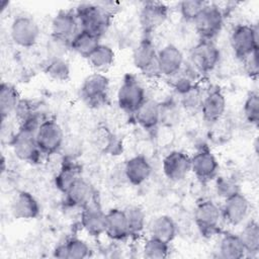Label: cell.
I'll return each instance as SVG.
<instances>
[{"label":"cell","mask_w":259,"mask_h":259,"mask_svg":"<svg viewBox=\"0 0 259 259\" xmlns=\"http://www.w3.org/2000/svg\"><path fill=\"white\" fill-rule=\"evenodd\" d=\"M44 119L46 118H41L40 113L29 117L20 123L18 131L12 136L9 144L20 161L31 164L39 162L42 154L37 146L35 134Z\"/></svg>","instance_id":"1"},{"label":"cell","mask_w":259,"mask_h":259,"mask_svg":"<svg viewBox=\"0 0 259 259\" xmlns=\"http://www.w3.org/2000/svg\"><path fill=\"white\" fill-rule=\"evenodd\" d=\"M80 29L87 30L101 37L109 26L111 12L98 4L83 3L75 10Z\"/></svg>","instance_id":"2"},{"label":"cell","mask_w":259,"mask_h":259,"mask_svg":"<svg viewBox=\"0 0 259 259\" xmlns=\"http://www.w3.org/2000/svg\"><path fill=\"white\" fill-rule=\"evenodd\" d=\"M116 98L119 108L131 114H134L147 99L144 86L134 75L131 74L124 75L117 90Z\"/></svg>","instance_id":"3"},{"label":"cell","mask_w":259,"mask_h":259,"mask_svg":"<svg viewBox=\"0 0 259 259\" xmlns=\"http://www.w3.org/2000/svg\"><path fill=\"white\" fill-rule=\"evenodd\" d=\"M258 27L257 25L238 24L230 35V45L235 56L243 61L252 53L258 51Z\"/></svg>","instance_id":"4"},{"label":"cell","mask_w":259,"mask_h":259,"mask_svg":"<svg viewBox=\"0 0 259 259\" xmlns=\"http://www.w3.org/2000/svg\"><path fill=\"white\" fill-rule=\"evenodd\" d=\"M222 219L221 207L212 200H202L194 209V223L205 238H210L220 233Z\"/></svg>","instance_id":"5"},{"label":"cell","mask_w":259,"mask_h":259,"mask_svg":"<svg viewBox=\"0 0 259 259\" xmlns=\"http://www.w3.org/2000/svg\"><path fill=\"white\" fill-rule=\"evenodd\" d=\"M224 17L223 10L217 4L207 3L193 22L200 39L213 40L223 28Z\"/></svg>","instance_id":"6"},{"label":"cell","mask_w":259,"mask_h":259,"mask_svg":"<svg viewBox=\"0 0 259 259\" xmlns=\"http://www.w3.org/2000/svg\"><path fill=\"white\" fill-rule=\"evenodd\" d=\"M35 139L42 155L51 156L63 147L65 136L62 126L55 119H44L39 124Z\"/></svg>","instance_id":"7"},{"label":"cell","mask_w":259,"mask_h":259,"mask_svg":"<svg viewBox=\"0 0 259 259\" xmlns=\"http://www.w3.org/2000/svg\"><path fill=\"white\" fill-rule=\"evenodd\" d=\"M221 59V52L213 40L200 39L191 50L190 62L193 69L201 74L211 72Z\"/></svg>","instance_id":"8"},{"label":"cell","mask_w":259,"mask_h":259,"mask_svg":"<svg viewBox=\"0 0 259 259\" xmlns=\"http://www.w3.org/2000/svg\"><path fill=\"white\" fill-rule=\"evenodd\" d=\"M40 29L37 22L28 15L16 16L10 25L12 41L24 49L34 47L39 38Z\"/></svg>","instance_id":"9"},{"label":"cell","mask_w":259,"mask_h":259,"mask_svg":"<svg viewBox=\"0 0 259 259\" xmlns=\"http://www.w3.org/2000/svg\"><path fill=\"white\" fill-rule=\"evenodd\" d=\"M157 54L158 50L150 34H145L133 52V63L144 75L149 77L158 76Z\"/></svg>","instance_id":"10"},{"label":"cell","mask_w":259,"mask_h":259,"mask_svg":"<svg viewBox=\"0 0 259 259\" xmlns=\"http://www.w3.org/2000/svg\"><path fill=\"white\" fill-rule=\"evenodd\" d=\"M108 90L109 79L102 73H93L84 79L80 95L88 105L98 106L106 100Z\"/></svg>","instance_id":"11"},{"label":"cell","mask_w":259,"mask_h":259,"mask_svg":"<svg viewBox=\"0 0 259 259\" xmlns=\"http://www.w3.org/2000/svg\"><path fill=\"white\" fill-rule=\"evenodd\" d=\"M191 159V172L202 183L213 180L219 173V162L207 147L199 148Z\"/></svg>","instance_id":"12"},{"label":"cell","mask_w":259,"mask_h":259,"mask_svg":"<svg viewBox=\"0 0 259 259\" xmlns=\"http://www.w3.org/2000/svg\"><path fill=\"white\" fill-rule=\"evenodd\" d=\"M221 211L223 221L230 226L236 227L247 219L250 212V202L248 198L239 191L224 199Z\"/></svg>","instance_id":"13"},{"label":"cell","mask_w":259,"mask_h":259,"mask_svg":"<svg viewBox=\"0 0 259 259\" xmlns=\"http://www.w3.org/2000/svg\"><path fill=\"white\" fill-rule=\"evenodd\" d=\"M165 177L172 182L182 181L191 172V159L182 151H171L162 162Z\"/></svg>","instance_id":"14"},{"label":"cell","mask_w":259,"mask_h":259,"mask_svg":"<svg viewBox=\"0 0 259 259\" xmlns=\"http://www.w3.org/2000/svg\"><path fill=\"white\" fill-rule=\"evenodd\" d=\"M184 67V56L181 50L173 44H168L158 50L157 69L159 75L170 78Z\"/></svg>","instance_id":"15"},{"label":"cell","mask_w":259,"mask_h":259,"mask_svg":"<svg viewBox=\"0 0 259 259\" xmlns=\"http://www.w3.org/2000/svg\"><path fill=\"white\" fill-rule=\"evenodd\" d=\"M169 8L165 3L157 1L145 2L140 11V22L145 34H151L167 19Z\"/></svg>","instance_id":"16"},{"label":"cell","mask_w":259,"mask_h":259,"mask_svg":"<svg viewBox=\"0 0 259 259\" xmlns=\"http://www.w3.org/2000/svg\"><path fill=\"white\" fill-rule=\"evenodd\" d=\"M227 108V100L220 88H213L203 95L200 112L203 120L207 123L219 121L225 114Z\"/></svg>","instance_id":"17"},{"label":"cell","mask_w":259,"mask_h":259,"mask_svg":"<svg viewBox=\"0 0 259 259\" xmlns=\"http://www.w3.org/2000/svg\"><path fill=\"white\" fill-rule=\"evenodd\" d=\"M106 212L103 211L95 198L82 208L80 223L83 230L92 237H99L105 233Z\"/></svg>","instance_id":"18"},{"label":"cell","mask_w":259,"mask_h":259,"mask_svg":"<svg viewBox=\"0 0 259 259\" xmlns=\"http://www.w3.org/2000/svg\"><path fill=\"white\" fill-rule=\"evenodd\" d=\"M80 30L79 21L73 10H60L52 19L51 35L70 41Z\"/></svg>","instance_id":"19"},{"label":"cell","mask_w":259,"mask_h":259,"mask_svg":"<svg viewBox=\"0 0 259 259\" xmlns=\"http://www.w3.org/2000/svg\"><path fill=\"white\" fill-rule=\"evenodd\" d=\"M10 208L12 215L16 220H33L40 213V205L37 199L25 190L15 194Z\"/></svg>","instance_id":"20"},{"label":"cell","mask_w":259,"mask_h":259,"mask_svg":"<svg viewBox=\"0 0 259 259\" xmlns=\"http://www.w3.org/2000/svg\"><path fill=\"white\" fill-rule=\"evenodd\" d=\"M64 202L69 207L83 208L94 199V189L82 177L74 182L64 193Z\"/></svg>","instance_id":"21"},{"label":"cell","mask_w":259,"mask_h":259,"mask_svg":"<svg viewBox=\"0 0 259 259\" xmlns=\"http://www.w3.org/2000/svg\"><path fill=\"white\" fill-rule=\"evenodd\" d=\"M133 115L141 127L153 132L161 123V103L147 98Z\"/></svg>","instance_id":"22"},{"label":"cell","mask_w":259,"mask_h":259,"mask_svg":"<svg viewBox=\"0 0 259 259\" xmlns=\"http://www.w3.org/2000/svg\"><path fill=\"white\" fill-rule=\"evenodd\" d=\"M152 174V166L149 160L143 155H136L130 158L124 164V176L135 186L145 183Z\"/></svg>","instance_id":"23"},{"label":"cell","mask_w":259,"mask_h":259,"mask_svg":"<svg viewBox=\"0 0 259 259\" xmlns=\"http://www.w3.org/2000/svg\"><path fill=\"white\" fill-rule=\"evenodd\" d=\"M104 234L114 241H123L131 236L123 209L111 208L106 212Z\"/></svg>","instance_id":"24"},{"label":"cell","mask_w":259,"mask_h":259,"mask_svg":"<svg viewBox=\"0 0 259 259\" xmlns=\"http://www.w3.org/2000/svg\"><path fill=\"white\" fill-rule=\"evenodd\" d=\"M82 168L75 161V158L64 157L60 170L55 176L56 187L64 194L69 187L81 178Z\"/></svg>","instance_id":"25"},{"label":"cell","mask_w":259,"mask_h":259,"mask_svg":"<svg viewBox=\"0 0 259 259\" xmlns=\"http://www.w3.org/2000/svg\"><path fill=\"white\" fill-rule=\"evenodd\" d=\"M150 235L153 238L170 244L176 237L177 226L174 220L166 214L155 218L149 227Z\"/></svg>","instance_id":"26"},{"label":"cell","mask_w":259,"mask_h":259,"mask_svg":"<svg viewBox=\"0 0 259 259\" xmlns=\"http://www.w3.org/2000/svg\"><path fill=\"white\" fill-rule=\"evenodd\" d=\"M21 98L17 88L6 82L0 86V113L1 120L5 121L12 113H15Z\"/></svg>","instance_id":"27"},{"label":"cell","mask_w":259,"mask_h":259,"mask_svg":"<svg viewBox=\"0 0 259 259\" xmlns=\"http://www.w3.org/2000/svg\"><path fill=\"white\" fill-rule=\"evenodd\" d=\"M220 257L225 259H241L246 257V250L239 235L225 234L219 243Z\"/></svg>","instance_id":"28"},{"label":"cell","mask_w":259,"mask_h":259,"mask_svg":"<svg viewBox=\"0 0 259 259\" xmlns=\"http://www.w3.org/2000/svg\"><path fill=\"white\" fill-rule=\"evenodd\" d=\"M100 37L87 30L80 29L77 34L70 40V50L76 54L87 58L92 51L100 44Z\"/></svg>","instance_id":"29"},{"label":"cell","mask_w":259,"mask_h":259,"mask_svg":"<svg viewBox=\"0 0 259 259\" xmlns=\"http://www.w3.org/2000/svg\"><path fill=\"white\" fill-rule=\"evenodd\" d=\"M240 238L246 250V257H255L259 253V225L256 221L251 220L242 229Z\"/></svg>","instance_id":"30"},{"label":"cell","mask_w":259,"mask_h":259,"mask_svg":"<svg viewBox=\"0 0 259 259\" xmlns=\"http://www.w3.org/2000/svg\"><path fill=\"white\" fill-rule=\"evenodd\" d=\"M115 54L113 50L104 44H99L86 58L91 67L97 71L108 69L114 62Z\"/></svg>","instance_id":"31"},{"label":"cell","mask_w":259,"mask_h":259,"mask_svg":"<svg viewBox=\"0 0 259 259\" xmlns=\"http://www.w3.org/2000/svg\"><path fill=\"white\" fill-rule=\"evenodd\" d=\"M45 73L53 80L65 82L70 79L71 70L68 62L64 58H50L45 65Z\"/></svg>","instance_id":"32"},{"label":"cell","mask_w":259,"mask_h":259,"mask_svg":"<svg viewBox=\"0 0 259 259\" xmlns=\"http://www.w3.org/2000/svg\"><path fill=\"white\" fill-rule=\"evenodd\" d=\"M131 236H139L145 229L146 214L143 208L138 205H130L124 209Z\"/></svg>","instance_id":"33"},{"label":"cell","mask_w":259,"mask_h":259,"mask_svg":"<svg viewBox=\"0 0 259 259\" xmlns=\"http://www.w3.org/2000/svg\"><path fill=\"white\" fill-rule=\"evenodd\" d=\"M63 244L66 251V259H84L90 256L91 249L82 239L71 238Z\"/></svg>","instance_id":"34"},{"label":"cell","mask_w":259,"mask_h":259,"mask_svg":"<svg viewBox=\"0 0 259 259\" xmlns=\"http://www.w3.org/2000/svg\"><path fill=\"white\" fill-rule=\"evenodd\" d=\"M169 244L150 237L143 246V254L149 259H164L169 255Z\"/></svg>","instance_id":"35"},{"label":"cell","mask_w":259,"mask_h":259,"mask_svg":"<svg viewBox=\"0 0 259 259\" xmlns=\"http://www.w3.org/2000/svg\"><path fill=\"white\" fill-rule=\"evenodd\" d=\"M169 80L171 81L172 87L179 95L186 93L187 91L196 86L194 76L191 74L190 71H185L184 67L177 74L170 77Z\"/></svg>","instance_id":"36"},{"label":"cell","mask_w":259,"mask_h":259,"mask_svg":"<svg viewBox=\"0 0 259 259\" xmlns=\"http://www.w3.org/2000/svg\"><path fill=\"white\" fill-rule=\"evenodd\" d=\"M243 114L250 124L257 126L259 123V94L256 91L250 92L243 104Z\"/></svg>","instance_id":"37"},{"label":"cell","mask_w":259,"mask_h":259,"mask_svg":"<svg viewBox=\"0 0 259 259\" xmlns=\"http://www.w3.org/2000/svg\"><path fill=\"white\" fill-rule=\"evenodd\" d=\"M208 2L201 0H185L179 3V12L185 21L194 22Z\"/></svg>","instance_id":"38"},{"label":"cell","mask_w":259,"mask_h":259,"mask_svg":"<svg viewBox=\"0 0 259 259\" xmlns=\"http://www.w3.org/2000/svg\"><path fill=\"white\" fill-rule=\"evenodd\" d=\"M215 191L219 196L222 198H227L231 195H233L236 192H239V185L236 182L235 179L230 178V177H225V176H217L215 177Z\"/></svg>","instance_id":"39"},{"label":"cell","mask_w":259,"mask_h":259,"mask_svg":"<svg viewBox=\"0 0 259 259\" xmlns=\"http://www.w3.org/2000/svg\"><path fill=\"white\" fill-rule=\"evenodd\" d=\"M181 96V103L185 108L188 109H195L199 108L202 100V95L197 86L193 87L186 93L180 95Z\"/></svg>","instance_id":"40"},{"label":"cell","mask_w":259,"mask_h":259,"mask_svg":"<svg viewBox=\"0 0 259 259\" xmlns=\"http://www.w3.org/2000/svg\"><path fill=\"white\" fill-rule=\"evenodd\" d=\"M244 69L246 74L252 78L256 79L259 73V65H258V51L252 53L250 56L243 60Z\"/></svg>","instance_id":"41"}]
</instances>
